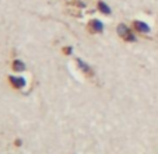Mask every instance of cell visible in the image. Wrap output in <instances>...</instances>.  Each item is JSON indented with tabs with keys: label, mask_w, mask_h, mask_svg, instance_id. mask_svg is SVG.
Returning a JSON list of instances; mask_svg holds the SVG:
<instances>
[{
	"label": "cell",
	"mask_w": 158,
	"mask_h": 154,
	"mask_svg": "<svg viewBox=\"0 0 158 154\" xmlns=\"http://www.w3.org/2000/svg\"><path fill=\"white\" fill-rule=\"evenodd\" d=\"M133 27H134V30H137L139 32H144V34L150 32V27L146 23H143V21H134Z\"/></svg>",
	"instance_id": "obj_4"
},
{
	"label": "cell",
	"mask_w": 158,
	"mask_h": 154,
	"mask_svg": "<svg viewBox=\"0 0 158 154\" xmlns=\"http://www.w3.org/2000/svg\"><path fill=\"white\" fill-rule=\"evenodd\" d=\"M98 10L101 13H104V14H110V7L108 6L106 3H104V2H98Z\"/></svg>",
	"instance_id": "obj_7"
},
{
	"label": "cell",
	"mask_w": 158,
	"mask_h": 154,
	"mask_svg": "<svg viewBox=\"0 0 158 154\" xmlns=\"http://www.w3.org/2000/svg\"><path fill=\"white\" fill-rule=\"evenodd\" d=\"M9 81L14 88H23L25 86V79L24 77H15V76H9Z\"/></svg>",
	"instance_id": "obj_3"
},
{
	"label": "cell",
	"mask_w": 158,
	"mask_h": 154,
	"mask_svg": "<svg viewBox=\"0 0 158 154\" xmlns=\"http://www.w3.org/2000/svg\"><path fill=\"white\" fill-rule=\"evenodd\" d=\"M63 52H64L66 55H70V53H72V48H70V46H67V48H63Z\"/></svg>",
	"instance_id": "obj_8"
},
{
	"label": "cell",
	"mask_w": 158,
	"mask_h": 154,
	"mask_svg": "<svg viewBox=\"0 0 158 154\" xmlns=\"http://www.w3.org/2000/svg\"><path fill=\"white\" fill-rule=\"evenodd\" d=\"M88 31L89 32H93V34H99L104 31V24H102V21L97 20V18H94V20H91L88 23Z\"/></svg>",
	"instance_id": "obj_2"
},
{
	"label": "cell",
	"mask_w": 158,
	"mask_h": 154,
	"mask_svg": "<svg viewBox=\"0 0 158 154\" xmlns=\"http://www.w3.org/2000/svg\"><path fill=\"white\" fill-rule=\"evenodd\" d=\"M76 62H77L78 67H80L81 70H83V71H84V73H85V74H88V76H93V74H94L93 69L89 67V66L87 65L85 62H83V60H81V59H78V58H77V59H76Z\"/></svg>",
	"instance_id": "obj_5"
},
{
	"label": "cell",
	"mask_w": 158,
	"mask_h": 154,
	"mask_svg": "<svg viewBox=\"0 0 158 154\" xmlns=\"http://www.w3.org/2000/svg\"><path fill=\"white\" fill-rule=\"evenodd\" d=\"M15 146H21V140H17V142H15Z\"/></svg>",
	"instance_id": "obj_9"
},
{
	"label": "cell",
	"mask_w": 158,
	"mask_h": 154,
	"mask_svg": "<svg viewBox=\"0 0 158 154\" xmlns=\"http://www.w3.org/2000/svg\"><path fill=\"white\" fill-rule=\"evenodd\" d=\"M13 70H14V71H23V70H25V63L23 62V60L15 59L14 62H13Z\"/></svg>",
	"instance_id": "obj_6"
},
{
	"label": "cell",
	"mask_w": 158,
	"mask_h": 154,
	"mask_svg": "<svg viewBox=\"0 0 158 154\" xmlns=\"http://www.w3.org/2000/svg\"><path fill=\"white\" fill-rule=\"evenodd\" d=\"M118 34H119V35L122 36L125 41H129V42L136 41V38H134V35H133V32H131V30L126 27L125 24H119V25H118Z\"/></svg>",
	"instance_id": "obj_1"
}]
</instances>
